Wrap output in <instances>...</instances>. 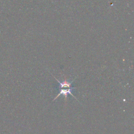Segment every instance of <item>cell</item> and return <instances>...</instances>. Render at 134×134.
Segmentation results:
<instances>
[{
  "label": "cell",
  "instance_id": "cell-1",
  "mask_svg": "<svg viewBox=\"0 0 134 134\" xmlns=\"http://www.w3.org/2000/svg\"><path fill=\"white\" fill-rule=\"evenodd\" d=\"M75 89L74 88H61V90L60 91L59 93L57 95V96L53 99V101H55L56 99L58 98L59 96H60V95H63L65 97V100H66L67 99V96H68V94H71L72 97H73L74 98L76 99L75 97H74V95L72 94V89Z\"/></svg>",
  "mask_w": 134,
  "mask_h": 134
}]
</instances>
